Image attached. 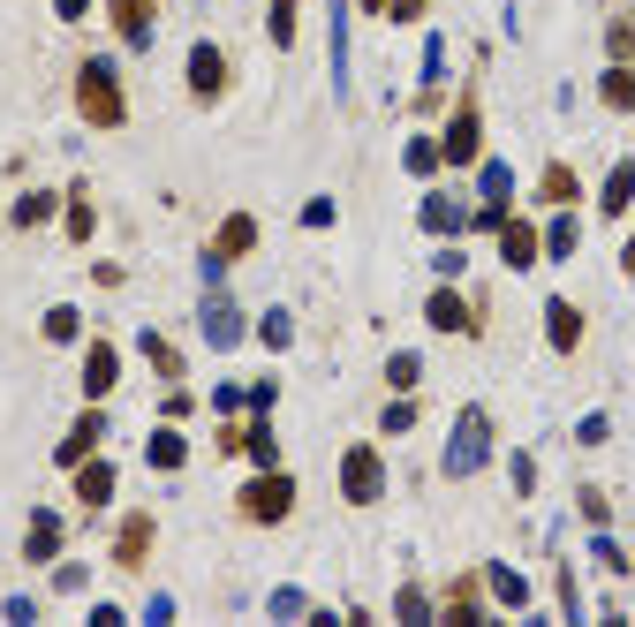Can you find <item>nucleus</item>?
Listing matches in <instances>:
<instances>
[{
    "label": "nucleus",
    "mask_w": 635,
    "mask_h": 627,
    "mask_svg": "<svg viewBox=\"0 0 635 627\" xmlns=\"http://www.w3.org/2000/svg\"><path fill=\"white\" fill-rule=\"evenodd\" d=\"M76 106H84V121H99V129H114V121H121V84H114V68H106V61H84Z\"/></svg>",
    "instance_id": "1"
},
{
    "label": "nucleus",
    "mask_w": 635,
    "mask_h": 627,
    "mask_svg": "<svg viewBox=\"0 0 635 627\" xmlns=\"http://www.w3.org/2000/svg\"><path fill=\"white\" fill-rule=\"evenodd\" d=\"M341 492L356 499V507H371V499L386 492V469H378L371 446H348V461H341Z\"/></svg>",
    "instance_id": "2"
},
{
    "label": "nucleus",
    "mask_w": 635,
    "mask_h": 627,
    "mask_svg": "<svg viewBox=\"0 0 635 627\" xmlns=\"http://www.w3.org/2000/svg\"><path fill=\"white\" fill-rule=\"evenodd\" d=\"M484 446H492V424H484V408H469L462 424H454V446H447V469L454 476H469L484 461Z\"/></svg>",
    "instance_id": "3"
},
{
    "label": "nucleus",
    "mask_w": 635,
    "mask_h": 627,
    "mask_svg": "<svg viewBox=\"0 0 635 627\" xmlns=\"http://www.w3.org/2000/svg\"><path fill=\"white\" fill-rule=\"evenodd\" d=\"M288 507H295V484H288V476H258V484L242 492V514H250V522H280Z\"/></svg>",
    "instance_id": "4"
},
{
    "label": "nucleus",
    "mask_w": 635,
    "mask_h": 627,
    "mask_svg": "<svg viewBox=\"0 0 635 627\" xmlns=\"http://www.w3.org/2000/svg\"><path fill=\"white\" fill-rule=\"evenodd\" d=\"M220 84H227L220 46H197V53H189V91H197V99H220Z\"/></svg>",
    "instance_id": "5"
},
{
    "label": "nucleus",
    "mask_w": 635,
    "mask_h": 627,
    "mask_svg": "<svg viewBox=\"0 0 635 627\" xmlns=\"http://www.w3.org/2000/svg\"><path fill=\"white\" fill-rule=\"evenodd\" d=\"M114 378H121V356H114V348H106V340H99V348H91V356H84V393H91V401H99V393H114Z\"/></svg>",
    "instance_id": "6"
},
{
    "label": "nucleus",
    "mask_w": 635,
    "mask_h": 627,
    "mask_svg": "<svg viewBox=\"0 0 635 627\" xmlns=\"http://www.w3.org/2000/svg\"><path fill=\"white\" fill-rule=\"evenodd\" d=\"M545 325H552V348H575V340H583V318H575V303H545Z\"/></svg>",
    "instance_id": "7"
},
{
    "label": "nucleus",
    "mask_w": 635,
    "mask_h": 627,
    "mask_svg": "<svg viewBox=\"0 0 635 627\" xmlns=\"http://www.w3.org/2000/svg\"><path fill=\"white\" fill-rule=\"evenodd\" d=\"M431 325H439V333H462V325H469V310H462V295H454V288L431 295Z\"/></svg>",
    "instance_id": "8"
},
{
    "label": "nucleus",
    "mask_w": 635,
    "mask_h": 627,
    "mask_svg": "<svg viewBox=\"0 0 635 627\" xmlns=\"http://www.w3.org/2000/svg\"><path fill=\"white\" fill-rule=\"evenodd\" d=\"M628 197H635V167L620 159V167L605 174V204H598V212H628Z\"/></svg>",
    "instance_id": "9"
},
{
    "label": "nucleus",
    "mask_w": 635,
    "mask_h": 627,
    "mask_svg": "<svg viewBox=\"0 0 635 627\" xmlns=\"http://www.w3.org/2000/svg\"><path fill=\"white\" fill-rule=\"evenodd\" d=\"M447 159H477V114H454V129H447Z\"/></svg>",
    "instance_id": "10"
},
{
    "label": "nucleus",
    "mask_w": 635,
    "mask_h": 627,
    "mask_svg": "<svg viewBox=\"0 0 635 627\" xmlns=\"http://www.w3.org/2000/svg\"><path fill=\"white\" fill-rule=\"evenodd\" d=\"M76 492H84L91 507H106V499H114V469H106V461H91V469L76 476Z\"/></svg>",
    "instance_id": "11"
},
{
    "label": "nucleus",
    "mask_w": 635,
    "mask_h": 627,
    "mask_svg": "<svg viewBox=\"0 0 635 627\" xmlns=\"http://www.w3.org/2000/svg\"><path fill=\"white\" fill-rule=\"evenodd\" d=\"M53 544H61V522H53V514H38L31 537H23V552H31V560H53Z\"/></svg>",
    "instance_id": "12"
},
{
    "label": "nucleus",
    "mask_w": 635,
    "mask_h": 627,
    "mask_svg": "<svg viewBox=\"0 0 635 627\" xmlns=\"http://www.w3.org/2000/svg\"><path fill=\"white\" fill-rule=\"evenodd\" d=\"M250 242H258V220H242V212H235V220L220 227V257H242Z\"/></svg>",
    "instance_id": "13"
},
{
    "label": "nucleus",
    "mask_w": 635,
    "mask_h": 627,
    "mask_svg": "<svg viewBox=\"0 0 635 627\" xmlns=\"http://www.w3.org/2000/svg\"><path fill=\"white\" fill-rule=\"evenodd\" d=\"M205 333L220 340V348H235V340H242V318H235L227 303H212V310H205Z\"/></svg>",
    "instance_id": "14"
},
{
    "label": "nucleus",
    "mask_w": 635,
    "mask_h": 627,
    "mask_svg": "<svg viewBox=\"0 0 635 627\" xmlns=\"http://www.w3.org/2000/svg\"><path fill=\"white\" fill-rule=\"evenodd\" d=\"M114 16H121V31H129V46H144V38H152V23H144V0H114Z\"/></svg>",
    "instance_id": "15"
},
{
    "label": "nucleus",
    "mask_w": 635,
    "mask_h": 627,
    "mask_svg": "<svg viewBox=\"0 0 635 627\" xmlns=\"http://www.w3.org/2000/svg\"><path fill=\"white\" fill-rule=\"evenodd\" d=\"M99 431H106L99 416H84V424L69 431V446H61V461H84V454H91V439H99Z\"/></svg>",
    "instance_id": "16"
},
{
    "label": "nucleus",
    "mask_w": 635,
    "mask_h": 627,
    "mask_svg": "<svg viewBox=\"0 0 635 627\" xmlns=\"http://www.w3.org/2000/svg\"><path fill=\"white\" fill-rule=\"evenodd\" d=\"M182 454H189V446L174 439V431H159V439H152V469H182Z\"/></svg>",
    "instance_id": "17"
},
{
    "label": "nucleus",
    "mask_w": 635,
    "mask_h": 627,
    "mask_svg": "<svg viewBox=\"0 0 635 627\" xmlns=\"http://www.w3.org/2000/svg\"><path fill=\"white\" fill-rule=\"evenodd\" d=\"M530 257H537V235L530 227H507V265H530Z\"/></svg>",
    "instance_id": "18"
},
{
    "label": "nucleus",
    "mask_w": 635,
    "mask_h": 627,
    "mask_svg": "<svg viewBox=\"0 0 635 627\" xmlns=\"http://www.w3.org/2000/svg\"><path fill=\"white\" fill-rule=\"evenodd\" d=\"M273 46H295V0H273Z\"/></svg>",
    "instance_id": "19"
},
{
    "label": "nucleus",
    "mask_w": 635,
    "mask_h": 627,
    "mask_svg": "<svg viewBox=\"0 0 635 627\" xmlns=\"http://www.w3.org/2000/svg\"><path fill=\"white\" fill-rule=\"evenodd\" d=\"M144 356H152V363H159V371H167V378L182 371V356H174V348H167V340H159V333H144Z\"/></svg>",
    "instance_id": "20"
},
{
    "label": "nucleus",
    "mask_w": 635,
    "mask_h": 627,
    "mask_svg": "<svg viewBox=\"0 0 635 627\" xmlns=\"http://www.w3.org/2000/svg\"><path fill=\"white\" fill-rule=\"evenodd\" d=\"M492 590H499V605H522V597H530L522 575H507V567H492Z\"/></svg>",
    "instance_id": "21"
},
{
    "label": "nucleus",
    "mask_w": 635,
    "mask_h": 627,
    "mask_svg": "<svg viewBox=\"0 0 635 627\" xmlns=\"http://www.w3.org/2000/svg\"><path fill=\"white\" fill-rule=\"evenodd\" d=\"M144 537H152L144 522H129V529H121V560H144Z\"/></svg>",
    "instance_id": "22"
},
{
    "label": "nucleus",
    "mask_w": 635,
    "mask_h": 627,
    "mask_svg": "<svg viewBox=\"0 0 635 627\" xmlns=\"http://www.w3.org/2000/svg\"><path fill=\"white\" fill-rule=\"evenodd\" d=\"M46 212H53V197H23V204H16V220H23V227H38Z\"/></svg>",
    "instance_id": "23"
},
{
    "label": "nucleus",
    "mask_w": 635,
    "mask_h": 627,
    "mask_svg": "<svg viewBox=\"0 0 635 627\" xmlns=\"http://www.w3.org/2000/svg\"><path fill=\"white\" fill-rule=\"evenodd\" d=\"M416 371H424L416 356H394V363H386V378H394V386H416Z\"/></svg>",
    "instance_id": "24"
},
{
    "label": "nucleus",
    "mask_w": 635,
    "mask_h": 627,
    "mask_svg": "<svg viewBox=\"0 0 635 627\" xmlns=\"http://www.w3.org/2000/svg\"><path fill=\"white\" fill-rule=\"evenodd\" d=\"M53 8H61V16H84V8H91V0H53Z\"/></svg>",
    "instance_id": "25"
},
{
    "label": "nucleus",
    "mask_w": 635,
    "mask_h": 627,
    "mask_svg": "<svg viewBox=\"0 0 635 627\" xmlns=\"http://www.w3.org/2000/svg\"><path fill=\"white\" fill-rule=\"evenodd\" d=\"M628 272H635V242H628Z\"/></svg>",
    "instance_id": "26"
}]
</instances>
